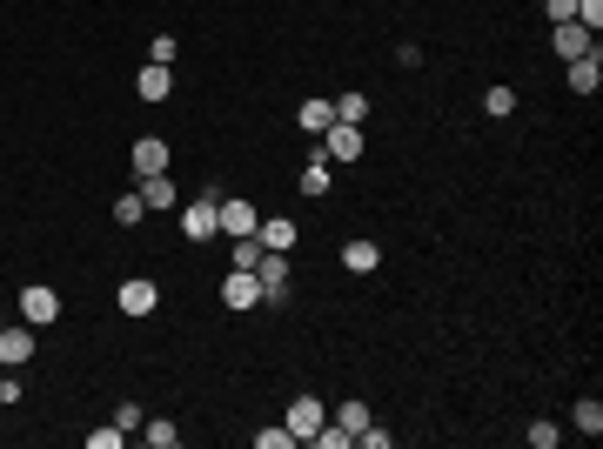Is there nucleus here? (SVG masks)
Returning a JSON list of instances; mask_svg holds the SVG:
<instances>
[{
  "label": "nucleus",
  "mask_w": 603,
  "mask_h": 449,
  "mask_svg": "<svg viewBox=\"0 0 603 449\" xmlns=\"http://www.w3.org/2000/svg\"><path fill=\"white\" fill-rule=\"evenodd\" d=\"M21 322H34V329H54V322H61V295L47 289V282H27V289H21Z\"/></svg>",
  "instance_id": "obj_4"
},
{
  "label": "nucleus",
  "mask_w": 603,
  "mask_h": 449,
  "mask_svg": "<svg viewBox=\"0 0 603 449\" xmlns=\"http://www.w3.org/2000/svg\"><path fill=\"white\" fill-rule=\"evenodd\" d=\"M175 215H181V235H188V242H215V235H222V228H215V195H195V202H181Z\"/></svg>",
  "instance_id": "obj_5"
},
{
  "label": "nucleus",
  "mask_w": 603,
  "mask_h": 449,
  "mask_svg": "<svg viewBox=\"0 0 603 449\" xmlns=\"http://www.w3.org/2000/svg\"><path fill=\"white\" fill-rule=\"evenodd\" d=\"M523 436H530V449H557V443H563V429H557V423H530Z\"/></svg>",
  "instance_id": "obj_27"
},
{
  "label": "nucleus",
  "mask_w": 603,
  "mask_h": 449,
  "mask_svg": "<svg viewBox=\"0 0 603 449\" xmlns=\"http://www.w3.org/2000/svg\"><path fill=\"white\" fill-rule=\"evenodd\" d=\"M255 275H262V289H289V255H275V248H268V255H262V262H255Z\"/></svg>",
  "instance_id": "obj_20"
},
{
  "label": "nucleus",
  "mask_w": 603,
  "mask_h": 449,
  "mask_svg": "<svg viewBox=\"0 0 603 449\" xmlns=\"http://www.w3.org/2000/svg\"><path fill=\"white\" fill-rule=\"evenodd\" d=\"M268 248H262V235H235V248H228V269H255Z\"/></svg>",
  "instance_id": "obj_21"
},
{
  "label": "nucleus",
  "mask_w": 603,
  "mask_h": 449,
  "mask_svg": "<svg viewBox=\"0 0 603 449\" xmlns=\"http://www.w3.org/2000/svg\"><path fill=\"white\" fill-rule=\"evenodd\" d=\"M483 114H490V121H510V114H516V88H503V81H496V88L483 94Z\"/></svg>",
  "instance_id": "obj_24"
},
{
  "label": "nucleus",
  "mask_w": 603,
  "mask_h": 449,
  "mask_svg": "<svg viewBox=\"0 0 603 449\" xmlns=\"http://www.w3.org/2000/svg\"><path fill=\"white\" fill-rule=\"evenodd\" d=\"M255 235H262V248H275V255H295V242H302L295 215H262V222H255Z\"/></svg>",
  "instance_id": "obj_9"
},
{
  "label": "nucleus",
  "mask_w": 603,
  "mask_h": 449,
  "mask_svg": "<svg viewBox=\"0 0 603 449\" xmlns=\"http://www.w3.org/2000/svg\"><path fill=\"white\" fill-rule=\"evenodd\" d=\"M114 309L128 315V322H148V315L161 309V282L155 275H128V282L114 289Z\"/></svg>",
  "instance_id": "obj_1"
},
{
  "label": "nucleus",
  "mask_w": 603,
  "mask_h": 449,
  "mask_svg": "<svg viewBox=\"0 0 603 449\" xmlns=\"http://www.w3.org/2000/svg\"><path fill=\"white\" fill-rule=\"evenodd\" d=\"M114 222H121V228H141V222H148V202H141V195H121V202H114Z\"/></svg>",
  "instance_id": "obj_25"
},
{
  "label": "nucleus",
  "mask_w": 603,
  "mask_h": 449,
  "mask_svg": "<svg viewBox=\"0 0 603 449\" xmlns=\"http://www.w3.org/2000/svg\"><path fill=\"white\" fill-rule=\"evenodd\" d=\"M34 349H41V329H34V322H0V369L34 362Z\"/></svg>",
  "instance_id": "obj_2"
},
{
  "label": "nucleus",
  "mask_w": 603,
  "mask_h": 449,
  "mask_svg": "<svg viewBox=\"0 0 603 449\" xmlns=\"http://www.w3.org/2000/svg\"><path fill=\"white\" fill-rule=\"evenodd\" d=\"M295 128L322 141V135L335 128V101H322V94H315V101H302V108H295Z\"/></svg>",
  "instance_id": "obj_15"
},
{
  "label": "nucleus",
  "mask_w": 603,
  "mask_h": 449,
  "mask_svg": "<svg viewBox=\"0 0 603 449\" xmlns=\"http://www.w3.org/2000/svg\"><path fill=\"white\" fill-rule=\"evenodd\" d=\"M141 416H148L141 403H121V409H114V429H128V436H134V429H141Z\"/></svg>",
  "instance_id": "obj_30"
},
{
  "label": "nucleus",
  "mask_w": 603,
  "mask_h": 449,
  "mask_svg": "<svg viewBox=\"0 0 603 449\" xmlns=\"http://www.w3.org/2000/svg\"><path fill=\"white\" fill-rule=\"evenodd\" d=\"M563 81H570V94H597L603 88V47L597 54H577V61L563 68Z\"/></svg>",
  "instance_id": "obj_12"
},
{
  "label": "nucleus",
  "mask_w": 603,
  "mask_h": 449,
  "mask_svg": "<svg viewBox=\"0 0 603 449\" xmlns=\"http://www.w3.org/2000/svg\"><path fill=\"white\" fill-rule=\"evenodd\" d=\"M550 47H557L563 61H577V54H597V34L577 27V21H557V27H550Z\"/></svg>",
  "instance_id": "obj_11"
},
{
  "label": "nucleus",
  "mask_w": 603,
  "mask_h": 449,
  "mask_svg": "<svg viewBox=\"0 0 603 449\" xmlns=\"http://www.w3.org/2000/svg\"><path fill=\"white\" fill-rule=\"evenodd\" d=\"M570 423H577L583 436H603V403H597V396H583V403L570 409Z\"/></svg>",
  "instance_id": "obj_23"
},
{
  "label": "nucleus",
  "mask_w": 603,
  "mask_h": 449,
  "mask_svg": "<svg viewBox=\"0 0 603 449\" xmlns=\"http://www.w3.org/2000/svg\"><path fill=\"white\" fill-rule=\"evenodd\" d=\"M134 94H141V101H148V108H161V101H168V94H175V74L161 68V61H148V68L134 74Z\"/></svg>",
  "instance_id": "obj_13"
},
{
  "label": "nucleus",
  "mask_w": 603,
  "mask_h": 449,
  "mask_svg": "<svg viewBox=\"0 0 603 449\" xmlns=\"http://www.w3.org/2000/svg\"><path fill=\"white\" fill-rule=\"evenodd\" d=\"M389 443H396V436H389V429H376V423L356 429V449H389Z\"/></svg>",
  "instance_id": "obj_31"
},
{
  "label": "nucleus",
  "mask_w": 603,
  "mask_h": 449,
  "mask_svg": "<svg viewBox=\"0 0 603 449\" xmlns=\"http://www.w3.org/2000/svg\"><path fill=\"white\" fill-rule=\"evenodd\" d=\"M282 423H289V436H295V443H315V429L329 423V409H322V396H295Z\"/></svg>",
  "instance_id": "obj_6"
},
{
  "label": "nucleus",
  "mask_w": 603,
  "mask_h": 449,
  "mask_svg": "<svg viewBox=\"0 0 603 449\" xmlns=\"http://www.w3.org/2000/svg\"><path fill=\"white\" fill-rule=\"evenodd\" d=\"M7 403H21V382H14V376H0V409H7Z\"/></svg>",
  "instance_id": "obj_33"
},
{
  "label": "nucleus",
  "mask_w": 603,
  "mask_h": 449,
  "mask_svg": "<svg viewBox=\"0 0 603 449\" xmlns=\"http://www.w3.org/2000/svg\"><path fill=\"white\" fill-rule=\"evenodd\" d=\"M175 54H181L175 34H155V41H148V61H161V68H175Z\"/></svg>",
  "instance_id": "obj_28"
},
{
  "label": "nucleus",
  "mask_w": 603,
  "mask_h": 449,
  "mask_svg": "<svg viewBox=\"0 0 603 449\" xmlns=\"http://www.w3.org/2000/svg\"><path fill=\"white\" fill-rule=\"evenodd\" d=\"M134 195L148 202V215H175V208H181V188L168 175H141V188H134Z\"/></svg>",
  "instance_id": "obj_10"
},
{
  "label": "nucleus",
  "mask_w": 603,
  "mask_h": 449,
  "mask_svg": "<svg viewBox=\"0 0 603 449\" xmlns=\"http://www.w3.org/2000/svg\"><path fill=\"white\" fill-rule=\"evenodd\" d=\"M255 302H262V275L255 269H228L222 275V309L242 315V309H255Z\"/></svg>",
  "instance_id": "obj_7"
},
{
  "label": "nucleus",
  "mask_w": 603,
  "mask_h": 449,
  "mask_svg": "<svg viewBox=\"0 0 603 449\" xmlns=\"http://www.w3.org/2000/svg\"><path fill=\"white\" fill-rule=\"evenodd\" d=\"M315 148H322L329 161H356V155H362V128H349V121H335V128H329L322 141H315Z\"/></svg>",
  "instance_id": "obj_14"
},
{
  "label": "nucleus",
  "mask_w": 603,
  "mask_h": 449,
  "mask_svg": "<svg viewBox=\"0 0 603 449\" xmlns=\"http://www.w3.org/2000/svg\"><path fill=\"white\" fill-rule=\"evenodd\" d=\"M255 222H262V208L242 202V195H222V202H215V228H222L228 242H235V235H255Z\"/></svg>",
  "instance_id": "obj_3"
},
{
  "label": "nucleus",
  "mask_w": 603,
  "mask_h": 449,
  "mask_svg": "<svg viewBox=\"0 0 603 449\" xmlns=\"http://www.w3.org/2000/svg\"><path fill=\"white\" fill-rule=\"evenodd\" d=\"M329 423H335V429H349V443H356V429L376 423V409L362 403V396H349V403H335V409H329Z\"/></svg>",
  "instance_id": "obj_18"
},
{
  "label": "nucleus",
  "mask_w": 603,
  "mask_h": 449,
  "mask_svg": "<svg viewBox=\"0 0 603 449\" xmlns=\"http://www.w3.org/2000/svg\"><path fill=\"white\" fill-rule=\"evenodd\" d=\"M570 14H577V0H543V21H550V27L570 21Z\"/></svg>",
  "instance_id": "obj_32"
},
{
  "label": "nucleus",
  "mask_w": 603,
  "mask_h": 449,
  "mask_svg": "<svg viewBox=\"0 0 603 449\" xmlns=\"http://www.w3.org/2000/svg\"><path fill=\"white\" fill-rule=\"evenodd\" d=\"M168 161H175V155H168V141H161V135H141L128 148V168H134V175H168Z\"/></svg>",
  "instance_id": "obj_8"
},
{
  "label": "nucleus",
  "mask_w": 603,
  "mask_h": 449,
  "mask_svg": "<svg viewBox=\"0 0 603 449\" xmlns=\"http://www.w3.org/2000/svg\"><path fill=\"white\" fill-rule=\"evenodd\" d=\"M134 436H141L148 449H175L181 443V429L168 423V416H141V429H134Z\"/></svg>",
  "instance_id": "obj_19"
},
{
  "label": "nucleus",
  "mask_w": 603,
  "mask_h": 449,
  "mask_svg": "<svg viewBox=\"0 0 603 449\" xmlns=\"http://www.w3.org/2000/svg\"><path fill=\"white\" fill-rule=\"evenodd\" d=\"M342 269H349V275H376V269H382V248L369 242V235H356V242H342Z\"/></svg>",
  "instance_id": "obj_17"
},
{
  "label": "nucleus",
  "mask_w": 603,
  "mask_h": 449,
  "mask_svg": "<svg viewBox=\"0 0 603 449\" xmlns=\"http://www.w3.org/2000/svg\"><path fill=\"white\" fill-rule=\"evenodd\" d=\"M295 188H302L309 202H322V195H329V188H335V168H329V155H322V148H315V155H309V168H302V181H295Z\"/></svg>",
  "instance_id": "obj_16"
},
{
  "label": "nucleus",
  "mask_w": 603,
  "mask_h": 449,
  "mask_svg": "<svg viewBox=\"0 0 603 449\" xmlns=\"http://www.w3.org/2000/svg\"><path fill=\"white\" fill-rule=\"evenodd\" d=\"M128 443V429H88V449H121Z\"/></svg>",
  "instance_id": "obj_29"
},
{
  "label": "nucleus",
  "mask_w": 603,
  "mask_h": 449,
  "mask_svg": "<svg viewBox=\"0 0 603 449\" xmlns=\"http://www.w3.org/2000/svg\"><path fill=\"white\" fill-rule=\"evenodd\" d=\"M255 449H295L289 423H275V429H255Z\"/></svg>",
  "instance_id": "obj_26"
},
{
  "label": "nucleus",
  "mask_w": 603,
  "mask_h": 449,
  "mask_svg": "<svg viewBox=\"0 0 603 449\" xmlns=\"http://www.w3.org/2000/svg\"><path fill=\"white\" fill-rule=\"evenodd\" d=\"M335 121H349V128H362V121H369V94H335Z\"/></svg>",
  "instance_id": "obj_22"
}]
</instances>
